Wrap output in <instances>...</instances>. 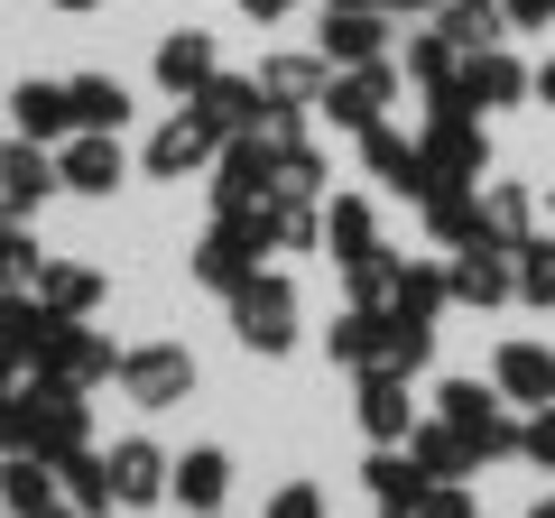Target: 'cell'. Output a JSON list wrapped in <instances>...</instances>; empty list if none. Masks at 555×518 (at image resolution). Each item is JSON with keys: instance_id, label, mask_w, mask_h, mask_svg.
<instances>
[{"instance_id": "7bdbcfd3", "label": "cell", "mask_w": 555, "mask_h": 518, "mask_svg": "<svg viewBox=\"0 0 555 518\" xmlns=\"http://www.w3.org/2000/svg\"><path fill=\"white\" fill-rule=\"evenodd\" d=\"M269 518H324V491L315 481H287V491L269 500Z\"/></svg>"}, {"instance_id": "4dcf8cb0", "label": "cell", "mask_w": 555, "mask_h": 518, "mask_svg": "<svg viewBox=\"0 0 555 518\" xmlns=\"http://www.w3.org/2000/svg\"><path fill=\"white\" fill-rule=\"evenodd\" d=\"M56 491L75 500L83 518H102V509H112V463H102V454H83V444H75V454H56Z\"/></svg>"}, {"instance_id": "5bb4252c", "label": "cell", "mask_w": 555, "mask_h": 518, "mask_svg": "<svg viewBox=\"0 0 555 518\" xmlns=\"http://www.w3.org/2000/svg\"><path fill=\"white\" fill-rule=\"evenodd\" d=\"M379 56H389L379 10H324V65H379Z\"/></svg>"}, {"instance_id": "484cf974", "label": "cell", "mask_w": 555, "mask_h": 518, "mask_svg": "<svg viewBox=\"0 0 555 518\" xmlns=\"http://www.w3.org/2000/svg\"><path fill=\"white\" fill-rule=\"evenodd\" d=\"M408 454L416 463H426V472H436V481H463V472H473V444H463V426H444V417H416L408 426Z\"/></svg>"}, {"instance_id": "f5cc1de1", "label": "cell", "mask_w": 555, "mask_h": 518, "mask_svg": "<svg viewBox=\"0 0 555 518\" xmlns=\"http://www.w3.org/2000/svg\"><path fill=\"white\" fill-rule=\"evenodd\" d=\"M56 10H93V0H56Z\"/></svg>"}, {"instance_id": "30bf717a", "label": "cell", "mask_w": 555, "mask_h": 518, "mask_svg": "<svg viewBox=\"0 0 555 518\" xmlns=\"http://www.w3.org/2000/svg\"><path fill=\"white\" fill-rule=\"evenodd\" d=\"M38 379H56V389H93V379H120V352H112L102 334H83V324H56Z\"/></svg>"}, {"instance_id": "ee69618b", "label": "cell", "mask_w": 555, "mask_h": 518, "mask_svg": "<svg viewBox=\"0 0 555 518\" xmlns=\"http://www.w3.org/2000/svg\"><path fill=\"white\" fill-rule=\"evenodd\" d=\"M416 518H473V500H463V481H436V491L416 500Z\"/></svg>"}, {"instance_id": "8992f818", "label": "cell", "mask_w": 555, "mask_h": 518, "mask_svg": "<svg viewBox=\"0 0 555 518\" xmlns=\"http://www.w3.org/2000/svg\"><path fill=\"white\" fill-rule=\"evenodd\" d=\"M269 177H278V148L259 130H241L222 177H214V213H269Z\"/></svg>"}, {"instance_id": "9a60e30c", "label": "cell", "mask_w": 555, "mask_h": 518, "mask_svg": "<svg viewBox=\"0 0 555 518\" xmlns=\"http://www.w3.org/2000/svg\"><path fill=\"white\" fill-rule=\"evenodd\" d=\"M324 352H334L343 371H389V315H379V306H352V315H334Z\"/></svg>"}, {"instance_id": "cb8c5ba5", "label": "cell", "mask_w": 555, "mask_h": 518, "mask_svg": "<svg viewBox=\"0 0 555 518\" xmlns=\"http://www.w3.org/2000/svg\"><path fill=\"white\" fill-rule=\"evenodd\" d=\"M38 306L56 324H83L102 306V269H83V259H47V279H38Z\"/></svg>"}, {"instance_id": "7a4b0ae2", "label": "cell", "mask_w": 555, "mask_h": 518, "mask_svg": "<svg viewBox=\"0 0 555 518\" xmlns=\"http://www.w3.org/2000/svg\"><path fill=\"white\" fill-rule=\"evenodd\" d=\"M436 417L463 426V444H473L481 463L518 454V417H509V399H500V389H481V379H444V389H436Z\"/></svg>"}, {"instance_id": "603a6c76", "label": "cell", "mask_w": 555, "mask_h": 518, "mask_svg": "<svg viewBox=\"0 0 555 518\" xmlns=\"http://www.w3.org/2000/svg\"><path fill=\"white\" fill-rule=\"evenodd\" d=\"M167 491L185 500L195 518H214L222 509V491H232V454H214V444H195L185 463H167Z\"/></svg>"}, {"instance_id": "8d00e7d4", "label": "cell", "mask_w": 555, "mask_h": 518, "mask_svg": "<svg viewBox=\"0 0 555 518\" xmlns=\"http://www.w3.org/2000/svg\"><path fill=\"white\" fill-rule=\"evenodd\" d=\"M398 269H408V259H389V250H361V259H343V287H352V306H389Z\"/></svg>"}, {"instance_id": "f546056e", "label": "cell", "mask_w": 555, "mask_h": 518, "mask_svg": "<svg viewBox=\"0 0 555 518\" xmlns=\"http://www.w3.org/2000/svg\"><path fill=\"white\" fill-rule=\"evenodd\" d=\"M426 232H436L444 250L481 241V195H473V185H436V195H426Z\"/></svg>"}, {"instance_id": "60d3db41", "label": "cell", "mask_w": 555, "mask_h": 518, "mask_svg": "<svg viewBox=\"0 0 555 518\" xmlns=\"http://www.w3.org/2000/svg\"><path fill=\"white\" fill-rule=\"evenodd\" d=\"M47 279V259H38V241H20L10 222H0V287H38Z\"/></svg>"}, {"instance_id": "e0dca14e", "label": "cell", "mask_w": 555, "mask_h": 518, "mask_svg": "<svg viewBox=\"0 0 555 518\" xmlns=\"http://www.w3.org/2000/svg\"><path fill=\"white\" fill-rule=\"evenodd\" d=\"M0 500H10V518H65L56 463H47V454H10V463H0Z\"/></svg>"}, {"instance_id": "3957f363", "label": "cell", "mask_w": 555, "mask_h": 518, "mask_svg": "<svg viewBox=\"0 0 555 518\" xmlns=\"http://www.w3.org/2000/svg\"><path fill=\"white\" fill-rule=\"evenodd\" d=\"M232 324H241V342H250L259 361H278L287 342H297V287L278 279V269L241 279V287H232Z\"/></svg>"}, {"instance_id": "6da1fadb", "label": "cell", "mask_w": 555, "mask_h": 518, "mask_svg": "<svg viewBox=\"0 0 555 518\" xmlns=\"http://www.w3.org/2000/svg\"><path fill=\"white\" fill-rule=\"evenodd\" d=\"M83 444V389H56V379H38L28 399H10V417H0V454H75Z\"/></svg>"}, {"instance_id": "b9f144b4", "label": "cell", "mask_w": 555, "mask_h": 518, "mask_svg": "<svg viewBox=\"0 0 555 518\" xmlns=\"http://www.w3.org/2000/svg\"><path fill=\"white\" fill-rule=\"evenodd\" d=\"M518 454H528L537 472H555V399H546V407H528V426H518Z\"/></svg>"}, {"instance_id": "836d02e7", "label": "cell", "mask_w": 555, "mask_h": 518, "mask_svg": "<svg viewBox=\"0 0 555 518\" xmlns=\"http://www.w3.org/2000/svg\"><path fill=\"white\" fill-rule=\"evenodd\" d=\"M481 232H491L500 250H518V241L537 232V195L528 185H491V195H481Z\"/></svg>"}, {"instance_id": "2e32d148", "label": "cell", "mask_w": 555, "mask_h": 518, "mask_svg": "<svg viewBox=\"0 0 555 518\" xmlns=\"http://www.w3.org/2000/svg\"><path fill=\"white\" fill-rule=\"evenodd\" d=\"M491 389H500L509 407H546V399H555V352H546V342H509L500 371H491Z\"/></svg>"}, {"instance_id": "ffe728a7", "label": "cell", "mask_w": 555, "mask_h": 518, "mask_svg": "<svg viewBox=\"0 0 555 518\" xmlns=\"http://www.w3.org/2000/svg\"><path fill=\"white\" fill-rule=\"evenodd\" d=\"M10 120H20V140H65V130H75V83H38L28 75L20 93H10Z\"/></svg>"}, {"instance_id": "c3c4849f", "label": "cell", "mask_w": 555, "mask_h": 518, "mask_svg": "<svg viewBox=\"0 0 555 518\" xmlns=\"http://www.w3.org/2000/svg\"><path fill=\"white\" fill-rule=\"evenodd\" d=\"M537 93H546V102H555V65H546V75H537Z\"/></svg>"}, {"instance_id": "db71d44e", "label": "cell", "mask_w": 555, "mask_h": 518, "mask_svg": "<svg viewBox=\"0 0 555 518\" xmlns=\"http://www.w3.org/2000/svg\"><path fill=\"white\" fill-rule=\"evenodd\" d=\"M0 222H10V204H0Z\"/></svg>"}, {"instance_id": "7c38bea8", "label": "cell", "mask_w": 555, "mask_h": 518, "mask_svg": "<svg viewBox=\"0 0 555 518\" xmlns=\"http://www.w3.org/2000/svg\"><path fill=\"white\" fill-rule=\"evenodd\" d=\"M102 463H112V509H149V500H167V454H158V444H112V454H102Z\"/></svg>"}, {"instance_id": "ac0fdd59", "label": "cell", "mask_w": 555, "mask_h": 518, "mask_svg": "<svg viewBox=\"0 0 555 518\" xmlns=\"http://www.w3.org/2000/svg\"><path fill=\"white\" fill-rule=\"evenodd\" d=\"M56 177H65V195H112L120 185V140L112 130H75V148L56 158Z\"/></svg>"}, {"instance_id": "bcb514c9", "label": "cell", "mask_w": 555, "mask_h": 518, "mask_svg": "<svg viewBox=\"0 0 555 518\" xmlns=\"http://www.w3.org/2000/svg\"><path fill=\"white\" fill-rule=\"evenodd\" d=\"M241 10H250V20H287V10H297V0H241Z\"/></svg>"}, {"instance_id": "d4e9b609", "label": "cell", "mask_w": 555, "mask_h": 518, "mask_svg": "<svg viewBox=\"0 0 555 518\" xmlns=\"http://www.w3.org/2000/svg\"><path fill=\"white\" fill-rule=\"evenodd\" d=\"M361 426H371V444H398V436L416 426L408 379H398V371H361Z\"/></svg>"}, {"instance_id": "ab89813d", "label": "cell", "mask_w": 555, "mask_h": 518, "mask_svg": "<svg viewBox=\"0 0 555 518\" xmlns=\"http://www.w3.org/2000/svg\"><path fill=\"white\" fill-rule=\"evenodd\" d=\"M269 241H278V250H315V241H324L315 204H269Z\"/></svg>"}, {"instance_id": "11a10c76", "label": "cell", "mask_w": 555, "mask_h": 518, "mask_svg": "<svg viewBox=\"0 0 555 518\" xmlns=\"http://www.w3.org/2000/svg\"><path fill=\"white\" fill-rule=\"evenodd\" d=\"M379 518H398V509H379Z\"/></svg>"}, {"instance_id": "83f0119b", "label": "cell", "mask_w": 555, "mask_h": 518, "mask_svg": "<svg viewBox=\"0 0 555 518\" xmlns=\"http://www.w3.org/2000/svg\"><path fill=\"white\" fill-rule=\"evenodd\" d=\"M315 93H324V56H269V75H259L269 112H306Z\"/></svg>"}, {"instance_id": "f1b7e54d", "label": "cell", "mask_w": 555, "mask_h": 518, "mask_svg": "<svg viewBox=\"0 0 555 518\" xmlns=\"http://www.w3.org/2000/svg\"><path fill=\"white\" fill-rule=\"evenodd\" d=\"M204 158H214V130H204L195 112L167 120L158 140H149V177H185V167H204Z\"/></svg>"}, {"instance_id": "74e56055", "label": "cell", "mask_w": 555, "mask_h": 518, "mask_svg": "<svg viewBox=\"0 0 555 518\" xmlns=\"http://www.w3.org/2000/svg\"><path fill=\"white\" fill-rule=\"evenodd\" d=\"M509 269H518V297H528V306H555V241H518V250H509Z\"/></svg>"}, {"instance_id": "4316f807", "label": "cell", "mask_w": 555, "mask_h": 518, "mask_svg": "<svg viewBox=\"0 0 555 518\" xmlns=\"http://www.w3.org/2000/svg\"><path fill=\"white\" fill-rule=\"evenodd\" d=\"M214 75H222V65H214V38H204V28H177V38L158 47V83H167V93H204Z\"/></svg>"}, {"instance_id": "d6a6232c", "label": "cell", "mask_w": 555, "mask_h": 518, "mask_svg": "<svg viewBox=\"0 0 555 518\" xmlns=\"http://www.w3.org/2000/svg\"><path fill=\"white\" fill-rule=\"evenodd\" d=\"M408 75H416V83H426V93L444 102V93H454V83H463V47L444 38V28H426V38H408Z\"/></svg>"}, {"instance_id": "4fadbf2b", "label": "cell", "mask_w": 555, "mask_h": 518, "mask_svg": "<svg viewBox=\"0 0 555 518\" xmlns=\"http://www.w3.org/2000/svg\"><path fill=\"white\" fill-rule=\"evenodd\" d=\"M361 491H371V500H379V509H398V518H416V500L436 491V472H426V463H416V454H408V463H398V454H389V444H379V454H371V463H361Z\"/></svg>"}, {"instance_id": "277c9868", "label": "cell", "mask_w": 555, "mask_h": 518, "mask_svg": "<svg viewBox=\"0 0 555 518\" xmlns=\"http://www.w3.org/2000/svg\"><path fill=\"white\" fill-rule=\"evenodd\" d=\"M259 250H269V213H222L214 232L195 241V279L214 297H232L241 279H259Z\"/></svg>"}, {"instance_id": "f907efd6", "label": "cell", "mask_w": 555, "mask_h": 518, "mask_svg": "<svg viewBox=\"0 0 555 518\" xmlns=\"http://www.w3.org/2000/svg\"><path fill=\"white\" fill-rule=\"evenodd\" d=\"M334 10H379V0H334Z\"/></svg>"}, {"instance_id": "816d5d0a", "label": "cell", "mask_w": 555, "mask_h": 518, "mask_svg": "<svg viewBox=\"0 0 555 518\" xmlns=\"http://www.w3.org/2000/svg\"><path fill=\"white\" fill-rule=\"evenodd\" d=\"M528 518H555V500H537V509H528Z\"/></svg>"}, {"instance_id": "9c48e42d", "label": "cell", "mask_w": 555, "mask_h": 518, "mask_svg": "<svg viewBox=\"0 0 555 518\" xmlns=\"http://www.w3.org/2000/svg\"><path fill=\"white\" fill-rule=\"evenodd\" d=\"M47 342H56V315L28 287H0V371H38Z\"/></svg>"}, {"instance_id": "d6986e66", "label": "cell", "mask_w": 555, "mask_h": 518, "mask_svg": "<svg viewBox=\"0 0 555 518\" xmlns=\"http://www.w3.org/2000/svg\"><path fill=\"white\" fill-rule=\"evenodd\" d=\"M56 185H65V177H56V158H38V140H28V148H0V204H10V222L38 213Z\"/></svg>"}, {"instance_id": "44dd1931", "label": "cell", "mask_w": 555, "mask_h": 518, "mask_svg": "<svg viewBox=\"0 0 555 518\" xmlns=\"http://www.w3.org/2000/svg\"><path fill=\"white\" fill-rule=\"evenodd\" d=\"M361 167H371L379 185H408V195H436V177H426V158H416V148L398 140L389 120H371V130H361Z\"/></svg>"}, {"instance_id": "1f68e13d", "label": "cell", "mask_w": 555, "mask_h": 518, "mask_svg": "<svg viewBox=\"0 0 555 518\" xmlns=\"http://www.w3.org/2000/svg\"><path fill=\"white\" fill-rule=\"evenodd\" d=\"M444 38L463 47V56H481V47H500V28H509V10H500V0H444Z\"/></svg>"}, {"instance_id": "7402d4cb", "label": "cell", "mask_w": 555, "mask_h": 518, "mask_svg": "<svg viewBox=\"0 0 555 518\" xmlns=\"http://www.w3.org/2000/svg\"><path fill=\"white\" fill-rule=\"evenodd\" d=\"M259 112H269V102H259V83H241V75H214V83H204V102H195V120L214 130V140L259 130Z\"/></svg>"}, {"instance_id": "d590c367", "label": "cell", "mask_w": 555, "mask_h": 518, "mask_svg": "<svg viewBox=\"0 0 555 518\" xmlns=\"http://www.w3.org/2000/svg\"><path fill=\"white\" fill-rule=\"evenodd\" d=\"M444 297H454V279H444V269H398V287H389V315L436 324V315H444Z\"/></svg>"}, {"instance_id": "ba28073f", "label": "cell", "mask_w": 555, "mask_h": 518, "mask_svg": "<svg viewBox=\"0 0 555 518\" xmlns=\"http://www.w3.org/2000/svg\"><path fill=\"white\" fill-rule=\"evenodd\" d=\"M416 158H426V177H436V185H473V177H481V130H473V112H436V120H426V140H416Z\"/></svg>"}, {"instance_id": "681fc988", "label": "cell", "mask_w": 555, "mask_h": 518, "mask_svg": "<svg viewBox=\"0 0 555 518\" xmlns=\"http://www.w3.org/2000/svg\"><path fill=\"white\" fill-rule=\"evenodd\" d=\"M0 417H10V371H0Z\"/></svg>"}, {"instance_id": "7dc6e473", "label": "cell", "mask_w": 555, "mask_h": 518, "mask_svg": "<svg viewBox=\"0 0 555 518\" xmlns=\"http://www.w3.org/2000/svg\"><path fill=\"white\" fill-rule=\"evenodd\" d=\"M379 10H444V0H379Z\"/></svg>"}, {"instance_id": "f35d334b", "label": "cell", "mask_w": 555, "mask_h": 518, "mask_svg": "<svg viewBox=\"0 0 555 518\" xmlns=\"http://www.w3.org/2000/svg\"><path fill=\"white\" fill-rule=\"evenodd\" d=\"M324 232H334V259H361V250H379V241H371V204H361V195H334Z\"/></svg>"}, {"instance_id": "8fae6325", "label": "cell", "mask_w": 555, "mask_h": 518, "mask_svg": "<svg viewBox=\"0 0 555 518\" xmlns=\"http://www.w3.org/2000/svg\"><path fill=\"white\" fill-rule=\"evenodd\" d=\"M444 279H454V297H463V306H509V297H518V269H509V250H500L491 232L463 241V259L444 269Z\"/></svg>"}, {"instance_id": "e575fe53", "label": "cell", "mask_w": 555, "mask_h": 518, "mask_svg": "<svg viewBox=\"0 0 555 518\" xmlns=\"http://www.w3.org/2000/svg\"><path fill=\"white\" fill-rule=\"evenodd\" d=\"M120 120H130V93L112 75H75V130H112L120 140Z\"/></svg>"}, {"instance_id": "5b68a950", "label": "cell", "mask_w": 555, "mask_h": 518, "mask_svg": "<svg viewBox=\"0 0 555 518\" xmlns=\"http://www.w3.org/2000/svg\"><path fill=\"white\" fill-rule=\"evenodd\" d=\"M389 102H398V65L379 56V65H324V112L343 120V130H371V120H389Z\"/></svg>"}, {"instance_id": "52a82bcc", "label": "cell", "mask_w": 555, "mask_h": 518, "mask_svg": "<svg viewBox=\"0 0 555 518\" xmlns=\"http://www.w3.org/2000/svg\"><path fill=\"white\" fill-rule=\"evenodd\" d=\"M120 389H130L139 407H177L185 389H195L185 342H139V352H120Z\"/></svg>"}, {"instance_id": "f6af8a7d", "label": "cell", "mask_w": 555, "mask_h": 518, "mask_svg": "<svg viewBox=\"0 0 555 518\" xmlns=\"http://www.w3.org/2000/svg\"><path fill=\"white\" fill-rule=\"evenodd\" d=\"M509 10V28H555V0H500Z\"/></svg>"}]
</instances>
